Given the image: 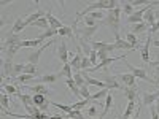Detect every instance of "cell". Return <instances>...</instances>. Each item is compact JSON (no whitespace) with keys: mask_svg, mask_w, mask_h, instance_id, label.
Masks as SVG:
<instances>
[{"mask_svg":"<svg viewBox=\"0 0 159 119\" xmlns=\"http://www.w3.org/2000/svg\"><path fill=\"white\" fill-rule=\"evenodd\" d=\"M124 60V64H126V67L130 70V73L134 75L135 78H139V79H143V81H147V83H150V84H156V81L154 79H151L148 75H147V72H145V68H137L135 65H132L127 59H123Z\"/></svg>","mask_w":159,"mask_h":119,"instance_id":"obj_1","label":"cell"},{"mask_svg":"<svg viewBox=\"0 0 159 119\" xmlns=\"http://www.w3.org/2000/svg\"><path fill=\"white\" fill-rule=\"evenodd\" d=\"M100 25H105V27H110L113 30V33H119V18H116L111 13H107L105 15V19L100 22Z\"/></svg>","mask_w":159,"mask_h":119,"instance_id":"obj_2","label":"cell"},{"mask_svg":"<svg viewBox=\"0 0 159 119\" xmlns=\"http://www.w3.org/2000/svg\"><path fill=\"white\" fill-rule=\"evenodd\" d=\"M153 5H150V3H147L145 7H142V8H139V10H135V13L134 15H130V16H127V22L129 24H139V22H143V16H145V13H147L150 8H151Z\"/></svg>","mask_w":159,"mask_h":119,"instance_id":"obj_3","label":"cell"},{"mask_svg":"<svg viewBox=\"0 0 159 119\" xmlns=\"http://www.w3.org/2000/svg\"><path fill=\"white\" fill-rule=\"evenodd\" d=\"M54 42H56V40H49V42L48 43H45L43 46H40L37 51H34V52H30V54H29V64H34V65H37L38 64V60H40V56H42V52L45 51V49H48V46H51V45H54Z\"/></svg>","mask_w":159,"mask_h":119,"instance_id":"obj_4","label":"cell"},{"mask_svg":"<svg viewBox=\"0 0 159 119\" xmlns=\"http://www.w3.org/2000/svg\"><path fill=\"white\" fill-rule=\"evenodd\" d=\"M57 57L62 64H69V57H70V52H69V48H67V43L61 40V45L57 46Z\"/></svg>","mask_w":159,"mask_h":119,"instance_id":"obj_5","label":"cell"},{"mask_svg":"<svg viewBox=\"0 0 159 119\" xmlns=\"http://www.w3.org/2000/svg\"><path fill=\"white\" fill-rule=\"evenodd\" d=\"M99 27H100V25H96V27H88V25H84V27H81V29H76L75 33H76V37H81L84 40H89L92 35L99 30Z\"/></svg>","mask_w":159,"mask_h":119,"instance_id":"obj_6","label":"cell"},{"mask_svg":"<svg viewBox=\"0 0 159 119\" xmlns=\"http://www.w3.org/2000/svg\"><path fill=\"white\" fill-rule=\"evenodd\" d=\"M123 59H126V54L118 56V57H108L107 60L99 62V64L96 65V67H92V68H89V70H86V72H99V70H102V68H107L110 64H113V62H116V60H123Z\"/></svg>","mask_w":159,"mask_h":119,"instance_id":"obj_7","label":"cell"},{"mask_svg":"<svg viewBox=\"0 0 159 119\" xmlns=\"http://www.w3.org/2000/svg\"><path fill=\"white\" fill-rule=\"evenodd\" d=\"M116 78L121 79L124 87H135V76L132 73H119V75H116Z\"/></svg>","mask_w":159,"mask_h":119,"instance_id":"obj_8","label":"cell"},{"mask_svg":"<svg viewBox=\"0 0 159 119\" xmlns=\"http://www.w3.org/2000/svg\"><path fill=\"white\" fill-rule=\"evenodd\" d=\"M115 48L116 49H126V51H134L135 49L127 40H123L121 37H119V33L115 35Z\"/></svg>","mask_w":159,"mask_h":119,"instance_id":"obj_9","label":"cell"},{"mask_svg":"<svg viewBox=\"0 0 159 119\" xmlns=\"http://www.w3.org/2000/svg\"><path fill=\"white\" fill-rule=\"evenodd\" d=\"M153 43V40H151V33H148V38H147V42H145V45L142 46V60L145 64H150V46Z\"/></svg>","mask_w":159,"mask_h":119,"instance_id":"obj_10","label":"cell"},{"mask_svg":"<svg viewBox=\"0 0 159 119\" xmlns=\"http://www.w3.org/2000/svg\"><path fill=\"white\" fill-rule=\"evenodd\" d=\"M102 81L107 84V89L110 90V89H124V86H121L118 83V78L116 76H108V75H105L103 78H102Z\"/></svg>","mask_w":159,"mask_h":119,"instance_id":"obj_11","label":"cell"},{"mask_svg":"<svg viewBox=\"0 0 159 119\" xmlns=\"http://www.w3.org/2000/svg\"><path fill=\"white\" fill-rule=\"evenodd\" d=\"M57 73H48V75H43V76H38V78H35L34 81H35V84H45V83H48V84H51V83H56L57 81Z\"/></svg>","mask_w":159,"mask_h":119,"instance_id":"obj_12","label":"cell"},{"mask_svg":"<svg viewBox=\"0 0 159 119\" xmlns=\"http://www.w3.org/2000/svg\"><path fill=\"white\" fill-rule=\"evenodd\" d=\"M46 19H48V22H49V27H51V29H57V30H59V29L65 27V24H64L62 21H59L51 11L46 13Z\"/></svg>","mask_w":159,"mask_h":119,"instance_id":"obj_13","label":"cell"},{"mask_svg":"<svg viewBox=\"0 0 159 119\" xmlns=\"http://www.w3.org/2000/svg\"><path fill=\"white\" fill-rule=\"evenodd\" d=\"M46 15H45V11L43 10H40V8H37V11L35 13H32V15H27L25 16V24L27 25H32L34 22H37L40 18H45Z\"/></svg>","mask_w":159,"mask_h":119,"instance_id":"obj_14","label":"cell"},{"mask_svg":"<svg viewBox=\"0 0 159 119\" xmlns=\"http://www.w3.org/2000/svg\"><path fill=\"white\" fill-rule=\"evenodd\" d=\"M83 76H84V79H86V84H89V86H97V87H100V89H107V84H105L102 79H96V78L89 76L88 72H83Z\"/></svg>","mask_w":159,"mask_h":119,"instance_id":"obj_15","label":"cell"},{"mask_svg":"<svg viewBox=\"0 0 159 119\" xmlns=\"http://www.w3.org/2000/svg\"><path fill=\"white\" fill-rule=\"evenodd\" d=\"M24 27H27V24H25V18H16V21H15V24H13V27H11L10 32L19 35L24 30Z\"/></svg>","mask_w":159,"mask_h":119,"instance_id":"obj_16","label":"cell"},{"mask_svg":"<svg viewBox=\"0 0 159 119\" xmlns=\"http://www.w3.org/2000/svg\"><path fill=\"white\" fill-rule=\"evenodd\" d=\"M157 99H159V90L147 92V94H143L142 105H151V103H156V100H157Z\"/></svg>","mask_w":159,"mask_h":119,"instance_id":"obj_17","label":"cell"},{"mask_svg":"<svg viewBox=\"0 0 159 119\" xmlns=\"http://www.w3.org/2000/svg\"><path fill=\"white\" fill-rule=\"evenodd\" d=\"M29 90H34L35 94H43V95H49V89L45 86V84H32V86H27L25 84Z\"/></svg>","mask_w":159,"mask_h":119,"instance_id":"obj_18","label":"cell"},{"mask_svg":"<svg viewBox=\"0 0 159 119\" xmlns=\"http://www.w3.org/2000/svg\"><path fill=\"white\" fill-rule=\"evenodd\" d=\"M111 105H113V94H111V92H108V95L105 97V105H103V111L100 113L99 119H102V117H105V116H107V113H108V111H110V108H111Z\"/></svg>","mask_w":159,"mask_h":119,"instance_id":"obj_19","label":"cell"},{"mask_svg":"<svg viewBox=\"0 0 159 119\" xmlns=\"http://www.w3.org/2000/svg\"><path fill=\"white\" fill-rule=\"evenodd\" d=\"M150 27H151V25L147 24L145 21H143V22H139V24H134V25H132V33L139 35V33H142V32H148Z\"/></svg>","mask_w":159,"mask_h":119,"instance_id":"obj_20","label":"cell"},{"mask_svg":"<svg viewBox=\"0 0 159 119\" xmlns=\"http://www.w3.org/2000/svg\"><path fill=\"white\" fill-rule=\"evenodd\" d=\"M83 52H76V54L72 57V62H70V65H72V68L75 70V72H80L81 70V59H83Z\"/></svg>","mask_w":159,"mask_h":119,"instance_id":"obj_21","label":"cell"},{"mask_svg":"<svg viewBox=\"0 0 159 119\" xmlns=\"http://www.w3.org/2000/svg\"><path fill=\"white\" fill-rule=\"evenodd\" d=\"M56 35H59V30H57V29H48V30H45L43 33H40L37 38H38V40H42V42H45L46 38L51 40V38H54Z\"/></svg>","mask_w":159,"mask_h":119,"instance_id":"obj_22","label":"cell"},{"mask_svg":"<svg viewBox=\"0 0 159 119\" xmlns=\"http://www.w3.org/2000/svg\"><path fill=\"white\" fill-rule=\"evenodd\" d=\"M153 8H154V5H153L147 13H145V16H143V21L147 22V24H150V25H153V24L157 21V19H156V13L153 11Z\"/></svg>","mask_w":159,"mask_h":119,"instance_id":"obj_23","label":"cell"},{"mask_svg":"<svg viewBox=\"0 0 159 119\" xmlns=\"http://www.w3.org/2000/svg\"><path fill=\"white\" fill-rule=\"evenodd\" d=\"M42 43L43 42L38 40V38H35V40H22V42L19 43V48H35V46L42 45Z\"/></svg>","mask_w":159,"mask_h":119,"instance_id":"obj_24","label":"cell"},{"mask_svg":"<svg viewBox=\"0 0 159 119\" xmlns=\"http://www.w3.org/2000/svg\"><path fill=\"white\" fill-rule=\"evenodd\" d=\"M123 90H124V97H127L129 102H130V100H135V99L139 97V90H137V87H124Z\"/></svg>","mask_w":159,"mask_h":119,"instance_id":"obj_25","label":"cell"},{"mask_svg":"<svg viewBox=\"0 0 159 119\" xmlns=\"http://www.w3.org/2000/svg\"><path fill=\"white\" fill-rule=\"evenodd\" d=\"M134 110H135V100H130V102L127 103L126 110H124L123 119H130V116H134Z\"/></svg>","mask_w":159,"mask_h":119,"instance_id":"obj_26","label":"cell"},{"mask_svg":"<svg viewBox=\"0 0 159 119\" xmlns=\"http://www.w3.org/2000/svg\"><path fill=\"white\" fill-rule=\"evenodd\" d=\"M72 70H73V68H72V65H70V64H64V67L57 72V75H59V76H65V78L69 79V78H73Z\"/></svg>","mask_w":159,"mask_h":119,"instance_id":"obj_27","label":"cell"},{"mask_svg":"<svg viewBox=\"0 0 159 119\" xmlns=\"http://www.w3.org/2000/svg\"><path fill=\"white\" fill-rule=\"evenodd\" d=\"M73 32H75L73 25H65V27L59 29V35H61V37H67V38H70V40H73Z\"/></svg>","mask_w":159,"mask_h":119,"instance_id":"obj_28","label":"cell"},{"mask_svg":"<svg viewBox=\"0 0 159 119\" xmlns=\"http://www.w3.org/2000/svg\"><path fill=\"white\" fill-rule=\"evenodd\" d=\"M73 81L76 83L78 87H83V86L86 84V79H84V76H83V72H75V73H73Z\"/></svg>","mask_w":159,"mask_h":119,"instance_id":"obj_29","label":"cell"},{"mask_svg":"<svg viewBox=\"0 0 159 119\" xmlns=\"http://www.w3.org/2000/svg\"><path fill=\"white\" fill-rule=\"evenodd\" d=\"M65 84H67L70 87V90L73 92V95L75 97H80V87L76 86V83L73 81V78H69V79H65Z\"/></svg>","mask_w":159,"mask_h":119,"instance_id":"obj_30","label":"cell"},{"mask_svg":"<svg viewBox=\"0 0 159 119\" xmlns=\"http://www.w3.org/2000/svg\"><path fill=\"white\" fill-rule=\"evenodd\" d=\"M18 97H19V100L22 102L24 107H34V97H30V95H27V94H19Z\"/></svg>","mask_w":159,"mask_h":119,"instance_id":"obj_31","label":"cell"},{"mask_svg":"<svg viewBox=\"0 0 159 119\" xmlns=\"http://www.w3.org/2000/svg\"><path fill=\"white\" fill-rule=\"evenodd\" d=\"M51 105L52 107H56V108H59L61 111H64L65 114H69L72 110H73V105L70 103V105H62V103H56V102H51Z\"/></svg>","mask_w":159,"mask_h":119,"instance_id":"obj_32","label":"cell"},{"mask_svg":"<svg viewBox=\"0 0 159 119\" xmlns=\"http://www.w3.org/2000/svg\"><path fill=\"white\" fill-rule=\"evenodd\" d=\"M10 94V95H19V92L18 89L13 86V84H7V86H2V94Z\"/></svg>","mask_w":159,"mask_h":119,"instance_id":"obj_33","label":"cell"},{"mask_svg":"<svg viewBox=\"0 0 159 119\" xmlns=\"http://www.w3.org/2000/svg\"><path fill=\"white\" fill-rule=\"evenodd\" d=\"M46 95L43 94H34V107H42V105L46 102Z\"/></svg>","mask_w":159,"mask_h":119,"instance_id":"obj_34","label":"cell"},{"mask_svg":"<svg viewBox=\"0 0 159 119\" xmlns=\"http://www.w3.org/2000/svg\"><path fill=\"white\" fill-rule=\"evenodd\" d=\"M32 25H34V27H42V29H46V30H48V29H51V27H49V22H48V19H46V16H45V18H40V19H38L37 22H34Z\"/></svg>","mask_w":159,"mask_h":119,"instance_id":"obj_35","label":"cell"},{"mask_svg":"<svg viewBox=\"0 0 159 119\" xmlns=\"http://www.w3.org/2000/svg\"><path fill=\"white\" fill-rule=\"evenodd\" d=\"M83 22H84V25H88V27H96V25H100V21H96L94 18H91L89 15L83 18Z\"/></svg>","mask_w":159,"mask_h":119,"instance_id":"obj_36","label":"cell"},{"mask_svg":"<svg viewBox=\"0 0 159 119\" xmlns=\"http://www.w3.org/2000/svg\"><path fill=\"white\" fill-rule=\"evenodd\" d=\"M24 73H27V75H32V76H35V75L38 73L37 65H34V64H25V67H24Z\"/></svg>","mask_w":159,"mask_h":119,"instance_id":"obj_37","label":"cell"},{"mask_svg":"<svg viewBox=\"0 0 159 119\" xmlns=\"http://www.w3.org/2000/svg\"><path fill=\"white\" fill-rule=\"evenodd\" d=\"M30 79H35V76H32V75H27V73H22V75H19V76L16 78V81H18L19 84H24V86H25V83H27V81H30Z\"/></svg>","mask_w":159,"mask_h":119,"instance_id":"obj_38","label":"cell"},{"mask_svg":"<svg viewBox=\"0 0 159 119\" xmlns=\"http://www.w3.org/2000/svg\"><path fill=\"white\" fill-rule=\"evenodd\" d=\"M126 40H127V42L134 46V48H139V38H137V35H134L132 32H129V33L126 35Z\"/></svg>","mask_w":159,"mask_h":119,"instance_id":"obj_39","label":"cell"},{"mask_svg":"<svg viewBox=\"0 0 159 119\" xmlns=\"http://www.w3.org/2000/svg\"><path fill=\"white\" fill-rule=\"evenodd\" d=\"M21 48H19V45L18 46H11V48H8L7 51H5V54H7V59H10V60H13V57H15V54L19 51Z\"/></svg>","mask_w":159,"mask_h":119,"instance_id":"obj_40","label":"cell"},{"mask_svg":"<svg viewBox=\"0 0 159 119\" xmlns=\"http://www.w3.org/2000/svg\"><path fill=\"white\" fill-rule=\"evenodd\" d=\"M108 89H102V90H99V92H96V94H92L91 95V102L92 100H99V99H102V97H107L108 95Z\"/></svg>","mask_w":159,"mask_h":119,"instance_id":"obj_41","label":"cell"},{"mask_svg":"<svg viewBox=\"0 0 159 119\" xmlns=\"http://www.w3.org/2000/svg\"><path fill=\"white\" fill-rule=\"evenodd\" d=\"M80 95H81L83 99H86V100L91 99L92 94H91V90H89V84H84L83 87H80Z\"/></svg>","mask_w":159,"mask_h":119,"instance_id":"obj_42","label":"cell"},{"mask_svg":"<svg viewBox=\"0 0 159 119\" xmlns=\"http://www.w3.org/2000/svg\"><path fill=\"white\" fill-rule=\"evenodd\" d=\"M91 103V99H83V100H80V102H76V103H72L73 105V110H81V108H84L86 105H89Z\"/></svg>","mask_w":159,"mask_h":119,"instance_id":"obj_43","label":"cell"},{"mask_svg":"<svg viewBox=\"0 0 159 119\" xmlns=\"http://www.w3.org/2000/svg\"><path fill=\"white\" fill-rule=\"evenodd\" d=\"M121 8H123V13H124V15H127V16H130V15H134V13H135L134 5H132V3H124Z\"/></svg>","mask_w":159,"mask_h":119,"instance_id":"obj_44","label":"cell"},{"mask_svg":"<svg viewBox=\"0 0 159 119\" xmlns=\"http://www.w3.org/2000/svg\"><path fill=\"white\" fill-rule=\"evenodd\" d=\"M65 117H69V119H84V116L81 114V111H80V110H72Z\"/></svg>","mask_w":159,"mask_h":119,"instance_id":"obj_45","label":"cell"},{"mask_svg":"<svg viewBox=\"0 0 159 119\" xmlns=\"http://www.w3.org/2000/svg\"><path fill=\"white\" fill-rule=\"evenodd\" d=\"M10 105H11V102H10V97H8V94H2V108L3 110H8L10 108Z\"/></svg>","mask_w":159,"mask_h":119,"instance_id":"obj_46","label":"cell"},{"mask_svg":"<svg viewBox=\"0 0 159 119\" xmlns=\"http://www.w3.org/2000/svg\"><path fill=\"white\" fill-rule=\"evenodd\" d=\"M91 60H89V57L88 56H83V59H81V70H89L91 68Z\"/></svg>","mask_w":159,"mask_h":119,"instance_id":"obj_47","label":"cell"},{"mask_svg":"<svg viewBox=\"0 0 159 119\" xmlns=\"http://www.w3.org/2000/svg\"><path fill=\"white\" fill-rule=\"evenodd\" d=\"M89 60H91V64H92V67H96V65L99 64V62H97V60H99V57H97V51L92 49V52L89 54ZM92 67H91V68H92Z\"/></svg>","mask_w":159,"mask_h":119,"instance_id":"obj_48","label":"cell"},{"mask_svg":"<svg viewBox=\"0 0 159 119\" xmlns=\"http://www.w3.org/2000/svg\"><path fill=\"white\" fill-rule=\"evenodd\" d=\"M24 67H25L24 64H15V78H18L19 75L24 73Z\"/></svg>","mask_w":159,"mask_h":119,"instance_id":"obj_49","label":"cell"},{"mask_svg":"<svg viewBox=\"0 0 159 119\" xmlns=\"http://www.w3.org/2000/svg\"><path fill=\"white\" fill-rule=\"evenodd\" d=\"M97 57H99V62H103L108 59V52L105 49H100V51H97Z\"/></svg>","mask_w":159,"mask_h":119,"instance_id":"obj_50","label":"cell"},{"mask_svg":"<svg viewBox=\"0 0 159 119\" xmlns=\"http://www.w3.org/2000/svg\"><path fill=\"white\" fill-rule=\"evenodd\" d=\"M156 32H159V19H157V21H156V22L151 25L150 30H148V33H151V35H153V33H156Z\"/></svg>","mask_w":159,"mask_h":119,"instance_id":"obj_51","label":"cell"},{"mask_svg":"<svg viewBox=\"0 0 159 119\" xmlns=\"http://www.w3.org/2000/svg\"><path fill=\"white\" fill-rule=\"evenodd\" d=\"M88 116H91V117H94V116H97V108L92 105V107H89V110H88Z\"/></svg>","mask_w":159,"mask_h":119,"instance_id":"obj_52","label":"cell"},{"mask_svg":"<svg viewBox=\"0 0 159 119\" xmlns=\"http://www.w3.org/2000/svg\"><path fill=\"white\" fill-rule=\"evenodd\" d=\"M49 105H51V102H49V100H46V102L42 105V107H38V108H40V111H42V113H46V111H48V108H49Z\"/></svg>","mask_w":159,"mask_h":119,"instance_id":"obj_53","label":"cell"},{"mask_svg":"<svg viewBox=\"0 0 159 119\" xmlns=\"http://www.w3.org/2000/svg\"><path fill=\"white\" fill-rule=\"evenodd\" d=\"M65 116H67V114H64V116H62V114H61V116H59V114H51L49 119H65Z\"/></svg>","mask_w":159,"mask_h":119,"instance_id":"obj_54","label":"cell"},{"mask_svg":"<svg viewBox=\"0 0 159 119\" xmlns=\"http://www.w3.org/2000/svg\"><path fill=\"white\" fill-rule=\"evenodd\" d=\"M154 81H156V84H159V68L156 70V79H154Z\"/></svg>","mask_w":159,"mask_h":119,"instance_id":"obj_55","label":"cell"},{"mask_svg":"<svg viewBox=\"0 0 159 119\" xmlns=\"http://www.w3.org/2000/svg\"><path fill=\"white\" fill-rule=\"evenodd\" d=\"M153 46H156V48H159V40H153V43H151Z\"/></svg>","mask_w":159,"mask_h":119,"instance_id":"obj_56","label":"cell"},{"mask_svg":"<svg viewBox=\"0 0 159 119\" xmlns=\"http://www.w3.org/2000/svg\"><path fill=\"white\" fill-rule=\"evenodd\" d=\"M154 108H156V111H157V114H159V99L156 100V105H154Z\"/></svg>","mask_w":159,"mask_h":119,"instance_id":"obj_57","label":"cell"},{"mask_svg":"<svg viewBox=\"0 0 159 119\" xmlns=\"http://www.w3.org/2000/svg\"><path fill=\"white\" fill-rule=\"evenodd\" d=\"M65 119H69V117H65Z\"/></svg>","mask_w":159,"mask_h":119,"instance_id":"obj_58","label":"cell"}]
</instances>
